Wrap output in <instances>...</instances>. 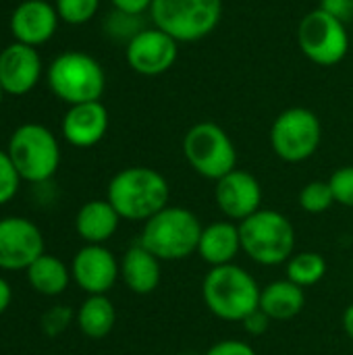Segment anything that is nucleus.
<instances>
[{"label": "nucleus", "mask_w": 353, "mask_h": 355, "mask_svg": "<svg viewBox=\"0 0 353 355\" xmlns=\"http://www.w3.org/2000/svg\"><path fill=\"white\" fill-rule=\"evenodd\" d=\"M108 131V110L98 102L75 104L62 119V137L75 148H94Z\"/></svg>", "instance_id": "f3484780"}, {"label": "nucleus", "mask_w": 353, "mask_h": 355, "mask_svg": "<svg viewBox=\"0 0 353 355\" xmlns=\"http://www.w3.org/2000/svg\"><path fill=\"white\" fill-rule=\"evenodd\" d=\"M42 254L46 245L35 223L23 216L0 218V270H27Z\"/></svg>", "instance_id": "9b49d317"}, {"label": "nucleus", "mask_w": 353, "mask_h": 355, "mask_svg": "<svg viewBox=\"0 0 353 355\" xmlns=\"http://www.w3.org/2000/svg\"><path fill=\"white\" fill-rule=\"evenodd\" d=\"M270 318L258 308V310H254L250 316H246L243 320H241V324H243V331L248 333V335H252V337H260V335H264L266 331H268V327H270Z\"/></svg>", "instance_id": "2f4dec72"}, {"label": "nucleus", "mask_w": 353, "mask_h": 355, "mask_svg": "<svg viewBox=\"0 0 353 355\" xmlns=\"http://www.w3.org/2000/svg\"><path fill=\"white\" fill-rule=\"evenodd\" d=\"M110 2H112L114 10H121V12H127L133 17L144 15L152 6V0H110Z\"/></svg>", "instance_id": "72a5a7b5"}, {"label": "nucleus", "mask_w": 353, "mask_h": 355, "mask_svg": "<svg viewBox=\"0 0 353 355\" xmlns=\"http://www.w3.org/2000/svg\"><path fill=\"white\" fill-rule=\"evenodd\" d=\"M160 260L141 243L131 245L121 260V279L135 295H150L160 285Z\"/></svg>", "instance_id": "a211bd4d"}, {"label": "nucleus", "mask_w": 353, "mask_h": 355, "mask_svg": "<svg viewBox=\"0 0 353 355\" xmlns=\"http://www.w3.org/2000/svg\"><path fill=\"white\" fill-rule=\"evenodd\" d=\"M152 23L177 42L210 35L223 17V0H152Z\"/></svg>", "instance_id": "0eeeda50"}, {"label": "nucleus", "mask_w": 353, "mask_h": 355, "mask_svg": "<svg viewBox=\"0 0 353 355\" xmlns=\"http://www.w3.org/2000/svg\"><path fill=\"white\" fill-rule=\"evenodd\" d=\"M177 44H179L177 40H173L158 27H144L137 35H133L127 42L125 48L127 64L135 73L146 77L162 75L175 64L179 56Z\"/></svg>", "instance_id": "f8f14e48"}, {"label": "nucleus", "mask_w": 353, "mask_h": 355, "mask_svg": "<svg viewBox=\"0 0 353 355\" xmlns=\"http://www.w3.org/2000/svg\"><path fill=\"white\" fill-rule=\"evenodd\" d=\"M117 322V310L106 295H87L77 310V327L89 339H104Z\"/></svg>", "instance_id": "5701e85b"}, {"label": "nucleus", "mask_w": 353, "mask_h": 355, "mask_svg": "<svg viewBox=\"0 0 353 355\" xmlns=\"http://www.w3.org/2000/svg\"><path fill=\"white\" fill-rule=\"evenodd\" d=\"M329 185L333 189V196H335V202L341 204V206H347L353 208V166H341L337 168L331 179H329Z\"/></svg>", "instance_id": "c85d7f7f"}, {"label": "nucleus", "mask_w": 353, "mask_h": 355, "mask_svg": "<svg viewBox=\"0 0 353 355\" xmlns=\"http://www.w3.org/2000/svg\"><path fill=\"white\" fill-rule=\"evenodd\" d=\"M239 252H241L239 225L231 220H221V223H210L208 227L202 229L198 254L206 264L210 266L233 264Z\"/></svg>", "instance_id": "6ab92c4d"}, {"label": "nucleus", "mask_w": 353, "mask_h": 355, "mask_svg": "<svg viewBox=\"0 0 353 355\" xmlns=\"http://www.w3.org/2000/svg\"><path fill=\"white\" fill-rule=\"evenodd\" d=\"M71 277L87 295H106L121 277V264L108 248L85 243L73 258Z\"/></svg>", "instance_id": "ddd939ff"}, {"label": "nucleus", "mask_w": 353, "mask_h": 355, "mask_svg": "<svg viewBox=\"0 0 353 355\" xmlns=\"http://www.w3.org/2000/svg\"><path fill=\"white\" fill-rule=\"evenodd\" d=\"M6 92H4V87H2V83H0V104H2V96H4Z\"/></svg>", "instance_id": "e433bc0d"}, {"label": "nucleus", "mask_w": 353, "mask_h": 355, "mask_svg": "<svg viewBox=\"0 0 353 355\" xmlns=\"http://www.w3.org/2000/svg\"><path fill=\"white\" fill-rule=\"evenodd\" d=\"M171 187L162 173L150 166H129L119 171L106 189V200L121 218L146 223L169 206Z\"/></svg>", "instance_id": "f257e3e1"}, {"label": "nucleus", "mask_w": 353, "mask_h": 355, "mask_svg": "<svg viewBox=\"0 0 353 355\" xmlns=\"http://www.w3.org/2000/svg\"><path fill=\"white\" fill-rule=\"evenodd\" d=\"M322 139V125L310 108H287L270 127V146L285 162H304L316 154Z\"/></svg>", "instance_id": "1a4fd4ad"}, {"label": "nucleus", "mask_w": 353, "mask_h": 355, "mask_svg": "<svg viewBox=\"0 0 353 355\" xmlns=\"http://www.w3.org/2000/svg\"><path fill=\"white\" fill-rule=\"evenodd\" d=\"M214 200L229 220L241 223L262 208V187L252 173L233 168L216 181Z\"/></svg>", "instance_id": "4468645a"}, {"label": "nucleus", "mask_w": 353, "mask_h": 355, "mask_svg": "<svg viewBox=\"0 0 353 355\" xmlns=\"http://www.w3.org/2000/svg\"><path fill=\"white\" fill-rule=\"evenodd\" d=\"M52 94L69 106L98 102L106 87L102 64L85 52L58 54L46 73Z\"/></svg>", "instance_id": "39448f33"}, {"label": "nucleus", "mask_w": 353, "mask_h": 355, "mask_svg": "<svg viewBox=\"0 0 353 355\" xmlns=\"http://www.w3.org/2000/svg\"><path fill=\"white\" fill-rule=\"evenodd\" d=\"M298 46L304 56L314 64L335 67L347 56L350 33L345 23H341L318 6L300 21Z\"/></svg>", "instance_id": "9d476101"}, {"label": "nucleus", "mask_w": 353, "mask_h": 355, "mask_svg": "<svg viewBox=\"0 0 353 355\" xmlns=\"http://www.w3.org/2000/svg\"><path fill=\"white\" fill-rule=\"evenodd\" d=\"M333 204H335V196L329 181H310L300 191V206L308 214H322L331 210Z\"/></svg>", "instance_id": "393cba45"}, {"label": "nucleus", "mask_w": 353, "mask_h": 355, "mask_svg": "<svg viewBox=\"0 0 353 355\" xmlns=\"http://www.w3.org/2000/svg\"><path fill=\"white\" fill-rule=\"evenodd\" d=\"M119 223L121 216L108 200L85 202L75 216L77 235L89 245H104L117 233Z\"/></svg>", "instance_id": "aec40b11"}, {"label": "nucleus", "mask_w": 353, "mask_h": 355, "mask_svg": "<svg viewBox=\"0 0 353 355\" xmlns=\"http://www.w3.org/2000/svg\"><path fill=\"white\" fill-rule=\"evenodd\" d=\"M21 177L6 150H0V206L8 204L19 191Z\"/></svg>", "instance_id": "bb28decb"}, {"label": "nucleus", "mask_w": 353, "mask_h": 355, "mask_svg": "<svg viewBox=\"0 0 353 355\" xmlns=\"http://www.w3.org/2000/svg\"><path fill=\"white\" fill-rule=\"evenodd\" d=\"M58 19L69 25H83L94 19L100 8V0H54Z\"/></svg>", "instance_id": "a878e982"}, {"label": "nucleus", "mask_w": 353, "mask_h": 355, "mask_svg": "<svg viewBox=\"0 0 353 355\" xmlns=\"http://www.w3.org/2000/svg\"><path fill=\"white\" fill-rule=\"evenodd\" d=\"M260 287L256 279L237 264L212 266L202 281L206 308L221 320L241 322L260 308Z\"/></svg>", "instance_id": "f03ea898"}, {"label": "nucleus", "mask_w": 353, "mask_h": 355, "mask_svg": "<svg viewBox=\"0 0 353 355\" xmlns=\"http://www.w3.org/2000/svg\"><path fill=\"white\" fill-rule=\"evenodd\" d=\"M71 322H73V310L69 306H54L44 312L40 327L46 337H58L71 327Z\"/></svg>", "instance_id": "cd10ccee"}, {"label": "nucleus", "mask_w": 353, "mask_h": 355, "mask_svg": "<svg viewBox=\"0 0 353 355\" xmlns=\"http://www.w3.org/2000/svg\"><path fill=\"white\" fill-rule=\"evenodd\" d=\"M320 8L341 23H347L353 19V0H320Z\"/></svg>", "instance_id": "473e14b6"}, {"label": "nucleus", "mask_w": 353, "mask_h": 355, "mask_svg": "<svg viewBox=\"0 0 353 355\" xmlns=\"http://www.w3.org/2000/svg\"><path fill=\"white\" fill-rule=\"evenodd\" d=\"M204 355H256L254 347L246 341H237V339H225L214 343Z\"/></svg>", "instance_id": "7c9ffc66"}, {"label": "nucleus", "mask_w": 353, "mask_h": 355, "mask_svg": "<svg viewBox=\"0 0 353 355\" xmlns=\"http://www.w3.org/2000/svg\"><path fill=\"white\" fill-rule=\"evenodd\" d=\"M42 79V58L33 46L12 42L0 52V83L10 96L29 94Z\"/></svg>", "instance_id": "2eb2a0df"}, {"label": "nucleus", "mask_w": 353, "mask_h": 355, "mask_svg": "<svg viewBox=\"0 0 353 355\" xmlns=\"http://www.w3.org/2000/svg\"><path fill=\"white\" fill-rule=\"evenodd\" d=\"M343 331H345V335L350 337L353 341V304L352 306H347L345 308V312H343Z\"/></svg>", "instance_id": "c9c22d12"}, {"label": "nucleus", "mask_w": 353, "mask_h": 355, "mask_svg": "<svg viewBox=\"0 0 353 355\" xmlns=\"http://www.w3.org/2000/svg\"><path fill=\"white\" fill-rule=\"evenodd\" d=\"M21 181L46 183L50 181L60 164V146L56 135L40 125L25 123L17 127L6 148Z\"/></svg>", "instance_id": "423d86ee"}, {"label": "nucleus", "mask_w": 353, "mask_h": 355, "mask_svg": "<svg viewBox=\"0 0 353 355\" xmlns=\"http://www.w3.org/2000/svg\"><path fill=\"white\" fill-rule=\"evenodd\" d=\"M306 306V295L304 289L291 283L289 279L283 281H273L260 291V310L270 318V320H291L295 318Z\"/></svg>", "instance_id": "412c9836"}, {"label": "nucleus", "mask_w": 353, "mask_h": 355, "mask_svg": "<svg viewBox=\"0 0 353 355\" xmlns=\"http://www.w3.org/2000/svg\"><path fill=\"white\" fill-rule=\"evenodd\" d=\"M187 355H198V354H187Z\"/></svg>", "instance_id": "4c0bfd02"}, {"label": "nucleus", "mask_w": 353, "mask_h": 355, "mask_svg": "<svg viewBox=\"0 0 353 355\" xmlns=\"http://www.w3.org/2000/svg\"><path fill=\"white\" fill-rule=\"evenodd\" d=\"M106 29H108L110 35L129 42V40H131L133 35H137L144 27L139 25V17H133V15L114 10V12L110 15V19L106 21Z\"/></svg>", "instance_id": "c756f323"}, {"label": "nucleus", "mask_w": 353, "mask_h": 355, "mask_svg": "<svg viewBox=\"0 0 353 355\" xmlns=\"http://www.w3.org/2000/svg\"><path fill=\"white\" fill-rule=\"evenodd\" d=\"M239 225L241 252L262 266L287 264L295 254V229L291 220L277 212L260 208Z\"/></svg>", "instance_id": "20e7f679"}, {"label": "nucleus", "mask_w": 353, "mask_h": 355, "mask_svg": "<svg viewBox=\"0 0 353 355\" xmlns=\"http://www.w3.org/2000/svg\"><path fill=\"white\" fill-rule=\"evenodd\" d=\"M10 300H12V289L6 283V279L0 277V314L6 312V308L10 306Z\"/></svg>", "instance_id": "f704fd0d"}, {"label": "nucleus", "mask_w": 353, "mask_h": 355, "mask_svg": "<svg viewBox=\"0 0 353 355\" xmlns=\"http://www.w3.org/2000/svg\"><path fill=\"white\" fill-rule=\"evenodd\" d=\"M202 229L204 227L200 218L191 210L181 206H166L144 223L139 243L160 262H177L198 254Z\"/></svg>", "instance_id": "7ed1b4c3"}, {"label": "nucleus", "mask_w": 353, "mask_h": 355, "mask_svg": "<svg viewBox=\"0 0 353 355\" xmlns=\"http://www.w3.org/2000/svg\"><path fill=\"white\" fill-rule=\"evenodd\" d=\"M71 270L64 262H60L56 256L42 254L29 268H27V281L31 289L46 297H56L67 291L71 281Z\"/></svg>", "instance_id": "4be33fe9"}, {"label": "nucleus", "mask_w": 353, "mask_h": 355, "mask_svg": "<svg viewBox=\"0 0 353 355\" xmlns=\"http://www.w3.org/2000/svg\"><path fill=\"white\" fill-rule=\"evenodd\" d=\"M58 12L54 4L46 0H23L10 15V31L15 42L27 46L46 44L58 27Z\"/></svg>", "instance_id": "dca6fc26"}, {"label": "nucleus", "mask_w": 353, "mask_h": 355, "mask_svg": "<svg viewBox=\"0 0 353 355\" xmlns=\"http://www.w3.org/2000/svg\"><path fill=\"white\" fill-rule=\"evenodd\" d=\"M327 260L318 252H298L287 260V279L298 287H314L327 277Z\"/></svg>", "instance_id": "b1692460"}, {"label": "nucleus", "mask_w": 353, "mask_h": 355, "mask_svg": "<svg viewBox=\"0 0 353 355\" xmlns=\"http://www.w3.org/2000/svg\"><path fill=\"white\" fill-rule=\"evenodd\" d=\"M183 154L189 166L204 179L218 181L237 168V150L229 133L210 121L196 123L183 137Z\"/></svg>", "instance_id": "6e6552de"}]
</instances>
